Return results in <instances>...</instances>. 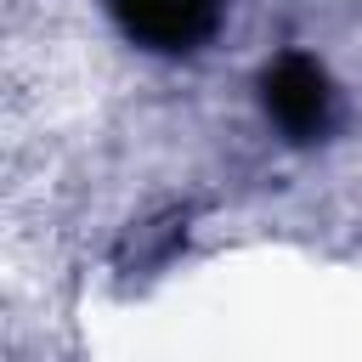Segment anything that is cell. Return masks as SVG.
<instances>
[{
	"label": "cell",
	"instance_id": "1",
	"mask_svg": "<svg viewBox=\"0 0 362 362\" xmlns=\"http://www.w3.org/2000/svg\"><path fill=\"white\" fill-rule=\"evenodd\" d=\"M260 107L266 119L288 136V141H322L339 119V102H334V79L322 74V62L288 51L277 57L266 74H260Z\"/></svg>",
	"mask_w": 362,
	"mask_h": 362
},
{
	"label": "cell",
	"instance_id": "2",
	"mask_svg": "<svg viewBox=\"0 0 362 362\" xmlns=\"http://www.w3.org/2000/svg\"><path fill=\"white\" fill-rule=\"evenodd\" d=\"M107 11L141 51L181 57V51H198L221 28L226 0H107Z\"/></svg>",
	"mask_w": 362,
	"mask_h": 362
}]
</instances>
